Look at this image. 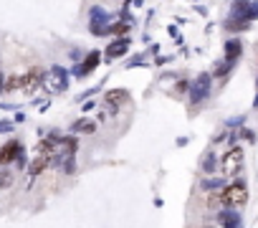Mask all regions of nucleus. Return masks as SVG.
<instances>
[{
    "instance_id": "1",
    "label": "nucleus",
    "mask_w": 258,
    "mask_h": 228,
    "mask_svg": "<svg viewBox=\"0 0 258 228\" xmlns=\"http://www.w3.org/2000/svg\"><path fill=\"white\" fill-rule=\"evenodd\" d=\"M245 200H248V188H245V183H230V185H225L223 193H220V203H225V205H243Z\"/></svg>"
},
{
    "instance_id": "2",
    "label": "nucleus",
    "mask_w": 258,
    "mask_h": 228,
    "mask_svg": "<svg viewBox=\"0 0 258 228\" xmlns=\"http://www.w3.org/2000/svg\"><path fill=\"white\" fill-rule=\"evenodd\" d=\"M240 167H243V150H240V147L228 150V152L223 155V160H220V170H223V175H225V178H233V175L240 173Z\"/></svg>"
},
{
    "instance_id": "3",
    "label": "nucleus",
    "mask_w": 258,
    "mask_h": 228,
    "mask_svg": "<svg viewBox=\"0 0 258 228\" xmlns=\"http://www.w3.org/2000/svg\"><path fill=\"white\" fill-rule=\"evenodd\" d=\"M41 84H43V69H38V66L28 69V74L21 76V91H26V94H33Z\"/></svg>"
},
{
    "instance_id": "4",
    "label": "nucleus",
    "mask_w": 258,
    "mask_h": 228,
    "mask_svg": "<svg viewBox=\"0 0 258 228\" xmlns=\"http://www.w3.org/2000/svg\"><path fill=\"white\" fill-rule=\"evenodd\" d=\"M129 101V91L126 89H109L106 94H104V104H109L111 109H119V106H124Z\"/></svg>"
},
{
    "instance_id": "5",
    "label": "nucleus",
    "mask_w": 258,
    "mask_h": 228,
    "mask_svg": "<svg viewBox=\"0 0 258 228\" xmlns=\"http://www.w3.org/2000/svg\"><path fill=\"white\" fill-rule=\"evenodd\" d=\"M21 152H23V150H21L18 142H8V145H3V147H0V167H6V165L16 162V157H18Z\"/></svg>"
},
{
    "instance_id": "6",
    "label": "nucleus",
    "mask_w": 258,
    "mask_h": 228,
    "mask_svg": "<svg viewBox=\"0 0 258 228\" xmlns=\"http://www.w3.org/2000/svg\"><path fill=\"white\" fill-rule=\"evenodd\" d=\"M126 48H129V38H126V36H121L119 41H114V43H109V48H106V53H104V59H106V61H114V59H119V56H124V53H126Z\"/></svg>"
},
{
    "instance_id": "7",
    "label": "nucleus",
    "mask_w": 258,
    "mask_h": 228,
    "mask_svg": "<svg viewBox=\"0 0 258 228\" xmlns=\"http://www.w3.org/2000/svg\"><path fill=\"white\" fill-rule=\"evenodd\" d=\"M51 165V157L48 155H43V152H36V157L31 160V167H28V175H31V180H36L46 167Z\"/></svg>"
},
{
    "instance_id": "8",
    "label": "nucleus",
    "mask_w": 258,
    "mask_h": 228,
    "mask_svg": "<svg viewBox=\"0 0 258 228\" xmlns=\"http://www.w3.org/2000/svg\"><path fill=\"white\" fill-rule=\"evenodd\" d=\"M99 61H101V53H99V51H91V53L86 56V61L74 69V74H76V76H86V74H91V71L99 66Z\"/></svg>"
},
{
    "instance_id": "9",
    "label": "nucleus",
    "mask_w": 258,
    "mask_h": 228,
    "mask_svg": "<svg viewBox=\"0 0 258 228\" xmlns=\"http://www.w3.org/2000/svg\"><path fill=\"white\" fill-rule=\"evenodd\" d=\"M51 89L53 91H63L66 86H69V74H66V69H61V66H53L51 69Z\"/></svg>"
},
{
    "instance_id": "10",
    "label": "nucleus",
    "mask_w": 258,
    "mask_h": 228,
    "mask_svg": "<svg viewBox=\"0 0 258 228\" xmlns=\"http://www.w3.org/2000/svg\"><path fill=\"white\" fill-rule=\"evenodd\" d=\"M96 130V125L94 122H89V120H79L74 127H71V132H86V135H91Z\"/></svg>"
},
{
    "instance_id": "11",
    "label": "nucleus",
    "mask_w": 258,
    "mask_h": 228,
    "mask_svg": "<svg viewBox=\"0 0 258 228\" xmlns=\"http://www.w3.org/2000/svg\"><path fill=\"white\" fill-rule=\"evenodd\" d=\"M13 185V173H0V188H11Z\"/></svg>"
},
{
    "instance_id": "12",
    "label": "nucleus",
    "mask_w": 258,
    "mask_h": 228,
    "mask_svg": "<svg viewBox=\"0 0 258 228\" xmlns=\"http://www.w3.org/2000/svg\"><path fill=\"white\" fill-rule=\"evenodd\" d=\"M6 89H8V91L21 89V76H11V79H8V84H6Z\"/></svg>"
},
{
    "instance_id": "13",
    "label": "nucleus",
    "mask_w": 258,
    "mask_h": 228,
    "mask_svg": "<svg viewBox=\"0 0 258 228\" xmlns=\"http://www.w3.org/2000/svg\"><path fill=\"white\" fill-rule=\"evenodd\" d=\"M126 31H129L126 23H114V26H111V33H116V36H124Z\"/></svg>"
},
{
    "instance_id": "14",
    "label": "nucleus",
    "mask_w": 258,
    "mask_h": 228,
    "mask_svg": "<svg viewBox=\"0 0 258 228\" xmlns=\"http://www.w3.org/2000/svg\"><path fill=\"white\" fill-rule=\"evenodd\" d=\"M203 170H205V173H213V170H215V157H213V155H208V157H205Z\"/></svg>"
},
{
    "instance_id": "15",
    "label": "nucleus",
    "mask_w": 258,
    "mask_h": 228,
    "mask_svg": "<svg viewBox=\"0 0 258 228\" xmlns=\"http://www.w3.org/2000/svg\"><path fill=\"white\" fill-rule=\"evenodd\" d=\"M13 130V125H0V132H11Z\"/></svg>"
},
{
    "instance_id": "16",
    "label": "nucleus",
    "mask_w": 258,
    "mask_h": 228,
    "mask_svg": "<svg viewBox=\"0 0 258 228\" xmlns=\"http://www.w3.org/2000/svg\"><path fill=\"white\" fill-rule=\"evenodd\" d=\"M3 81H6V76H3V74H0V91H3V89H6V84H3Z\"/></svg>"
},
{
    "instance_id": "17",
    "label": "nucleus",
    "mask_w": 258,
    "mask_h": 228,
    "mask_svg": "<svg viewBox=\"0 0 258 228\" xmlns=\"http://www.w3.org/2000/svg\"><path fill=\"white\" fill-rule=\"evenodd\" d=\"M116 3H124V0H116Z\"/></svg>"
}]
</instances>
